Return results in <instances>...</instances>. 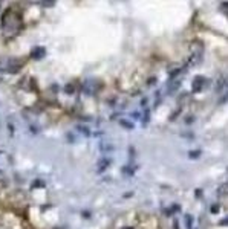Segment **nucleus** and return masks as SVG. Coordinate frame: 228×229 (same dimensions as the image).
Segmentation results:
<instances>
[{"label": "nucleus", "instance_id": "obj_1", "mask_svg": "<svg viewBox=\"0 0 228 229\" xmlns=\"http://www.w3.org/2000/svg\"><path fill=\"white\" fill-rule=\"evenodd\" d=\"M202 84H204V78L196 76V78H194V83H193V90H194V92L201 90V86H202Z\"/></svg>", "mask_w": 228, "mask_h": 229}, {"label": "nucleus", "instance_id": "obj_2", "mask_svg": "<svg viewBox=\"0 0 228 229\" xmlns=\"http://www.w3.org/2000/svg\"><path fill=\"white\" fill-rule=\"evenodd\" d=\"M45 55V49L43 48H35L34 51H32V57L34 58H42Z\"/></svg>", "mask_w": 228, "mask_h": 229}, {"label": "nucleus", "instance_id": "obj_3", "mask_svg": "<svg viewBox=\"0 0 228 229\" xmlns=\"http://www.w3.org/2000/svg\"><path fill=\"white\" fill-rule=\"evenodd\" d=\"M42 6H54V2H42Z\"/></svg>", "mask_w": 228, "mask_h": 229}, {"label": "nucleus", "instance_id": "obj_4", "mask_svg": "<svg viewBox=\"0 0 228 229\" xmlns=\"http://www.w3.org/2000/svg\"><path fill=\"white\" fill-rule=\"evenodd\" d=\"M121 124H123L124 127H127V129H133V125H132V124H129V122H124V121H121Z\"/></svg>", "mask_w": 228, "mask_h": 229}, {"label": "nucleus", "instance_id": "obj_5", "mask_svg": "<svg viewBox=\"0 0 228 229\" xmlns=\"http://www.w3.org/2000/svg\"><path fill=\"white\" fill-rule=\"evenodd\" d=\"M190 156H191V157H197V156H199V151H193V153H190Z\"/></svg>", "mask_w": 228, "mask_h": 229}, {"label": "nucleus", "instance_id": "obj_6", "mask_svg": "<svg viewBox=\"0 0 228 229\" xmlns=\"http://www.w3.org/2000/svg\"><path fill=\"white\" fill-rule=\"evenodd\" d=\"M217 209H219L217 206H211V211H213V212H217Z\"/></svg>", "mask_w": 228, "mask_h": 229}, {"label": "nucleus", "instance_id": "obj_7", "mask_svg": "<svg viewBox=\"0 0 228 229\" xmlns=\"http://www.w3.org/2000/svg\"><path fill=\"white\" fill-rule=\"evenodd\" d=\"M124 229H129V227H124Z\"/></svg>", "mask_w": 228, "mask_h": 229}]
</instances>
